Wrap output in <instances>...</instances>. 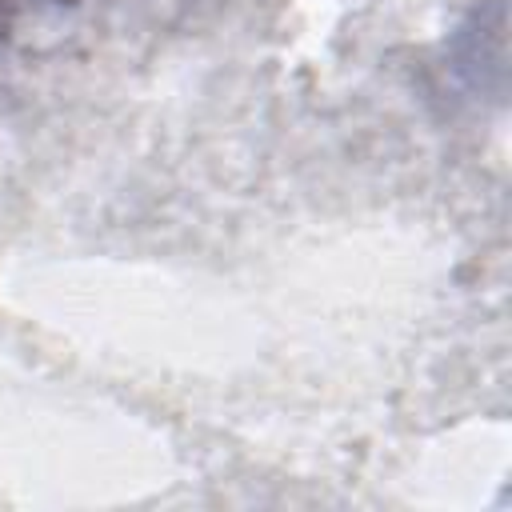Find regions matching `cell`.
<instances>
[{"label":"cell","mask_w":512,"mask_h":512,"mask_svg":"<svg viewBox=\"0 0 512 512\" xmlns=\"http://www.w3.org/2000/svg\"><path fill=\"white\" fill-rule=\"evenodd\" d=\"M64 4H72V0H0V32L12 28V24L24 20V16H40V12L64 8Z\"/></svg>","instance_id":"1"}]
</instances>
